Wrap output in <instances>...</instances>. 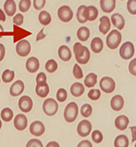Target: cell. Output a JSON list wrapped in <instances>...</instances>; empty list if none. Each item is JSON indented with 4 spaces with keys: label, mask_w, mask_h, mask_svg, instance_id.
<instances>
[{
    "label": "cell",
    "mask_w": 136,
    "mask_h": 147,
    "mask_svg": "<svg viewBox=\"0 0 136 147\" xmlns=\"http://www.w3.org/2000/svg\"><path fill=\"white\" fill-rule=\"evenodd\" d=\"M78 106L76 102H70L64 110V119L69 123L74 122L78 116Z\"/></svg>",
    "instance_id": "obj_1"
},
{
    "label": "cell",
    "mask_w": 136,
    "mask_h": 147,
    "mask_svg": "<svg viewBox=\"0 0 136 147\" xmlns=\"http://www.w3.org/2000/svg\"><path fill=\"white\" fill-rule=\"evenodd\" d=\"M121 39H122V36L121 32L116 29H114L109 33V35L106 38L107 47L111 50L116 49L121 43Z\"/></svg>",
    "instance_id": "obj_2"
},
{
    "label": "cell",
    "mask_w": 136,
    "mask_h": 147,
    "mask_svg": "<svg viewBox=\"0 0 136 147\" xmlns=\"http://www.w3.org/2000/svg\"><path fill=\"white\" fill-rule=\"evenodd\" d=\"M42 109L46 116H53L56 115L58 111V103L53 98H47L43 102Z\"/></svg>",
    "instance_id": "obj_3"
},
{
    "label": "cell",
    "mask_w": 136,
    "mask_h": 147,
    "mask_svg": "<svg viewBox=\"0 0 136 147\" xmlns=\"http://www.w3.org/2000/svg\"><path fill=\"white\" fill-rule=\"evenodd\" d=\"M135 54V46L131 42H125L120 48V55L124 60L130 59Z\"/></svg>",
    "instance_id": "obj_4"
},
{
    "label": "cell",
    "mask_w": 136,
    "mask_h": 147,
    "mask_svg": "<svg viewBox=\"0 0 136 147\" xmlns=\"http://www.w3.org/2000/svg\"><path fill=\"white\" fill-rule=\"evenodd\" d=\"M100 87L104 92L112 93L115 89V82L113 78L110 77H104L100 82Z\"/></svg>",
    "instance_id": "obj_5"
},
{
    "label": "cell",
    "mask_w": 136,
    "mask_h": 147,
    "mask_svg": "<svg viewBox=\"0 0 136 147\" xmlns=\"http://www.w3.org/2000/svg\"><path fill=\"white\" fill-rule=\"evenodd\" d=\"M57 15H58V18H60L61 21H62L64 23H68L73 18V12L69 6L64 5V6H61L58 9Z\"/></svg>",
    "instance_id": "obj_6"
},
{
    "label": "cell",
    "mask_w": 136,
    "mask_h": 147,
    "mask_svg": "<svg viewBox=\"0 0 136 147\" xmlns=\"http://www.w3.org/2000/svg\"><path fill=\"white\" fill-rule=\"evenodd\" d=\"M16 52L20 57H26L30 53V42L27 40H21L17 43Z\"/></svg>",
    "instance_id": "obj_7"
},
{
    "label": "cell",
    "mask_w": 136,
    "mask_h": 147,
    "mask_svg": "<svg viewBox=\"0 0 136 147\" xmlns=\"http://www.w3.org/2000/svg\"><path fill=\"white\" fill-rule=\"evenodd\" d=\"M18 107L23 112L28 113L31 111L33 107V101L30 96H23L18 101Z\"/></svg>",
    "instance_id": "obj_8"
},
{
    "label": "cell",
    "mask_w": 136,
    "mask_h": 147,
    "mask_svg": "<svg viewBox=\"0 0 136 147\" xmlns=\"http://www.w3.org/2000/svg\"><path fill=\"white\" fill-rule=\"evenodd\" d=\"M91 130H92V125L87 120L81 121L77 125V133L81 137H86L88 135H90Z\"/></svg>",
    "instance_id": "obj_9"
},
{
    "label": "cell",
    "mask_w": 136,
    "mask_h": 147,
    "mask_svg": "<svg viewBox=\"0 0 136 147\" xmlns=\"http://www.w3.org/2000/svg\"><path fill=\"white\" fill-rule=\"evenodd\" d=\"M30 133L35 136H41L45 132V125L42 121H35L30 125Z\"/></svg>",
    "instance_id": "obj_10"
},
{
    "label": "cell",
    "mask_w": 136,
    "mask_h": 147,
    "mask_svg": "<svg viewBox=\"0 0 136 147\" xmlns=\"http://www.w3.org/2000/svg\"><path fill=\"white\" fill-rule=\"evenodd\" d=\"M13 124L14 127L18 131H24L27 128L28 125V118L27 116L23 114H18L15 116L13 120Z\"/></svg>",
    "instance_id": "obj_11"
},
{
    "label": "cell",
    "mask_w": 136,
    "mask_h": 147,
    "mask_svg": "<svg viewBox=\"0 0 136 147\" xmlns=\"http://www.w3.org/2000/svg\"><path fill=\"white\" fill-rule=\"evenodd\" d=\"M24 91V83L23 81L18 80L14 82L10 87V95L13 96H18L21 95Z\"/></svg>",
    "instance_id": "obj_12"
},
{
    "label": "cell",
    "mask_w": 136,
    "mask_h": 147,
    "mask_svg": "<svg viewBox=\"0 0 136 147\" xmlns=\"http://www.w3.org/2000/svg\"><path fill=\"white\" fill-rule=\"evenodd\" d=\"M29 35H31L30 32L21 28L18 26H16V25L13 26V42L21 41V39L24 38Z\"/></svg>",
    "instance_id": "obj_13"
},
{
    "label": "cell",
    "mask_w": 136,
    "mask_h": 147,
    "mask_svg": "<svg viewBox=\"0 0 136 147\" xmlns=\"http://www.w3.org/2000/svg\"><path fill=\"white\" fill-rule=\"evenodd\" d=\"M40 67V62L37 57H31L26 62V68L30 73H35Z\"/></svg>",
    "instance_id": "obj_14"
},
{
    "label": "cell",
    "mask_w": 136,
    "mask_h": 147,
    "mask_svg": "<svg viewBox=\"0 0 136 147\" xmlns=\"http://www.w3.org/2000/svg\"><path fill=\"white\" fill-rule=\"evenodd\" d=\"M124 104H125L124 98L121 95H115L111 98L110 107L115 111H120L124 107Z\"/></svg>",
    "instance_id": "obj_15"
},
{
    "label": "cell",
    "mask_w": 136,
    "mask_h": 147,
    "mask_svg": "<svg viewBox=\"0 0 136 147\" xmlns=\"http://www.w3.org/2000/svg\"><path fill=\"white\" fill-rule=\"evenodd\" d=\"M129 123V120L125 115L117 116L116 119L114 120V125L120 131H125L128 127Z\"/></svg>",
    "instance_id": "obj_16"
},
{
    "label": "cell",
    "mask_w": 136,
    "mask_h": 147,
    "mask_svg": "<svg viewBox=\"0 0 136 147\" xmlns=\"http://www.w3.org/2000/svg\"><path fill=\"white\" fill-rule=\"evenodd\" d=\"M110 26H111V23L110 21V18L107 16H102L100 18L99 30L102 34H104V35L107 34V32L110 31Z\"/></svg>",
    "instance_id": "obj_17"
},
{
    "label": "cell",
    "mask_w": 136,
    "mask_h": 147,
    "mask_svg": "<svg viewBox=\"0 0 136 147\" xmlns=\"http://www.w3.org/2000/svg\"><path fill=\"white\" fill-rule=\"evenodd\" d=\"M111 22L114 26V28H116L118 30H122L125 28V18L121 13H114L111 16Z\"/></svg>",
    "instance_id": "obj_18"
},
{
    "label": "cell",
    "mask_w": 136,
    "mask_h": 147,
    "mask_svg": "<svg viewBox=\"0 0 136 147\" xmlns=\"http://www.w3.org/2000/svg\"><path fill=\"white\" fill-rule=\"evenodd\" d=\"M100 8L104 13H111L115 8V0H100Z\"/></svg>",
    "instance_id": "obj_19"
},
{
    "label": "cell",
    "mask_w": 136,
    "mask_h": 147,
    "mask_svg": "<svg viewBox=\"0 0 136 147\" xmlns=\"http://www.w3.org/2000/svg\"><path fill=\"white\" fill-rule=\"evenodd\" d=\"M35 91H36V93H37L38 96H40L42 98H44L49 94L50 88H49V86L46 82H42V83L37 84Z\"/></svg>",
    "instance_id": "obj_20"
},
{
    "label": "cell",
    "mask_w": 136,
    "mask_h": 147,
    "mask_svg": "<svg viewBox=\"0 0 136 147\" xmlns=\"http://www.w3.org/2000/svg\"><path fill=\"white\" fill-rule=\"evenodd\" d=\"M58 56L63 62H68L71 58V52L67 46L62 45L58 49Z\"/></svg>",
    "instance_id": "obj_21"
},
{
    "label": "cell",
    "mask_w": 136,
    "mask_h": 147,
    "mask_svg": "<svg viewBox=\"0 0 136 147\" xmlns=\"http://www.w3.org/2000/svg\"><path fill=\"white\" fill-rule=\"evenodd\" d=\"M3 8L5 11V13L8 17H13L16 13V3L14 0H6L3 5Z\"/></svg>",
    "instance_id": "obj_22"
},
{
    "label": "cell",
    "mask_w": 136,
    "mask_h": 147,
    "mask_svg": "<svg viewBox=\"0 0 136 147\" xmlns=\"http://www.w3.org/2000/svg\"><path fill=\"white\" fill-rule=\"evenodd\" d=\"M91 48L95 53H100L104 48V43L102 39L98 37L92 39L91 42Z\"/></svg>",
    "instance_id": "obj_23"
},
{
    "label": "cell",
    "mask_w": 136,
    "mask_h": 147,
    "mask_svg": "<svg viewBox=\"0 0 136 147\" xmlns=\"http://www.w3.org/2000/svg\"><path fill=\"white\" fill-rule=\"evenodd\" d=\"M70 90H71V93L73 96L79 97L81 95H83L84 92H85V86L81 82H75L71 85Z\"/></svg>",
    "instance_id": "obj_24"
},
{
    "label": "cell",
    "mask_w": 136,
    "mask_h": 147,
    "mask_svg": "<svg viewBox=\"0 0 136 147\" xmlns=\"http://www.w3.org/2000/svg\"><path fill=\"white\" fill-rule=\"evenodd\" d=\"M77 38L81 42H86L90 37V29L86 27H81L76 32Z\"/></svg>",
    "instance_id": "obj_25"
},
{
    "label": "cell",
    "mask_w": 136,
    "mask_h": 147,
    "mask_svg": "<svg viewBox=\"0 0 136 147\" xmlns=\"http://www.w3.org/2000/svg\"><path fill=\"white\" fill-rule=\"evenodd\" d=\"M76 18L78 22L81 23H85L88 21L86 17V6L81 5L78 8L76 12Z\"/></svg>",
    "instance_id": "obj_26"
},
{
    "label": "cell",
    "mask_w": 136,
    "mask_h": 147,
    "mask_svg": "<svg viewBox=\"0 0 136 147\" xmlns=\"http://www.w3.org/2000/svg\"><path fill=\"white\" fill-rule=\"evenodd\" d=\"M86 47L83 46L81 42H76L74 44L73 47V51H74V54L76 57V60L77 61L78 59H80L84 53H86Z\"/></svg>",
    "instance_id": "obj_27"
},
{
    "label": "cell",
    "mask_w": 136,
    "mask_h": 147,
    "mask_svg": "<svg viewBox=\"0 0 136 147\" xmlns=\"http://www.w3.org/2000/svg\"><path fill=\"white\" fill-rule=\"evenodd\" d=\"M97 82V76L96 74L91 72L89 73L86 78H85V81H84V84L86 87H89V88H92L94 87L96 84Z\"/></svg>",
    "instance_id": "obj_28"
},
{
    "label": "cell",
    "mask_w": 136,
    "mask_h": 147,
    "mask_svg": "<svg viewBox=\"0 0 136 147\" xmlns=\"http://www.w3.org/2000/svg\"><path fill=\"white\" fill-rule=\"evenodd\" d=\"M114 147H128L129 146V139L128 137L125 135L118 136L114 141Z\"/></svg>",
    "instance_id": "obj_29"
},
{
    "label": "cell",
    "mask_w": 136,
    "mask_h": 147,
    "mask_svg": "<svg viewBox=\"0 0 136 147\" xmlns=\"http://www.w3.org/2000/svg\"><path fill=\"white\" fill-rule=\"evenodd\" d=\"M98 9L95 6H88L86 7V17L88 21H94L98 17Z\"/></svg>",
    "instance_id": "obj_30"
},
{
    "label": "cell",
    "mask_w": 136,
    "mask_h": 147,
    "mask_svg": "<svg viewBox=\"0 0 136 147\" xmlns=\"http://www.w3.org/2000/svg\"><path fill=\"white\" fill-rule=\"evenodd\" d=\"M38 20L41 24H42L43 26H46L52 21V17L50 15V13L46 11H42L39 16H38Z\"/></svg>",
    "instance_id": "obj_31"
},
{
    "label": "cell",
    "mask_w": 136,
    "mask_h": 147,
    "mask_svg": "<svg viewBox=\"0 0 136 147\" xmlns=\"http://www.w3.org/2000/svg\"><path fill=\"white\" fill-rule=\"evenodd\" d=\"M13 118V111L10 108H3L1 111V119L3 121L9 122Z\"/></svg>",
    "instance_id": "obj_32"
},
{
    "label": "cell",
    "mask_w": 136,
    "mask_h": 147,
    "mask_svg": "<svg viewBox=\"0 0 136 147\" xmlns=\"http://www.w3.org/2000/svg\"><path fill=\"white\" fill-rule=\"evenodd\" d=\"M15 77V73L13 71L9 69H6L2 74V80L3 82L8 83V82H11Z\"/></svg>",
    "instance_id": "obj_33"
},
{
    "label": "cell",
    "mask_w": 136,
    "mask_h": 147,
    "mask_svg": "<svg viewBox=\"0 0 136 147\" xmlns=\"http://www.w3.org/2000/svg\"><path fill=\"white\" fill-rule=\"evenodd\" d=\"M57 67H58L57 62H56L55 60H53V59H50V60H48L46 62V63L45 69L49 73H53V72H55L57 71Z\"/></svg>",
    "instance_id": "obj_34"
},
{
    "label": "cell",
    "mask_w": 136,
    "mask_h": 147,
    "mask_svg": "<svg viewBox=\"0 0 136 147\" xmlns=\"http://www.w3.org/2000/svg\"><path fill=\"white\" fill-rule=\"evenodd\" d=\"M81 114L82 115V116L87 118L89 116H91L92 114V107L90 104H84L83 106L81 108Z\"/></svg>",
    "instance_id": "obj_35"
},
{
    "label": "cell",
    "mask_w": 136,
    "mask_h": 147,
    "mask_svg": "<svg viewBox=\"0 0 136 147\" xmlns=\"http://www.w3.org/2000/svg\"><path fill=\"white\" fill-rule=\"evenodd\" d=\"M57 99L60 102H64L67 99V92L64 88H60L58 89L57 92Z\"/></svg>",
    "instance_id": "obj_36"
},
{
    "label": "cell",
    "mask_w": 136,
    "mask_h": 147,
    "mask_svg": "<svg viewBox=\"0 0 136 147\" xmlns=\"http://www.w3.org/2000/svg\"><path fill=\"white\" fill-rule=\"evenodd\" d=\"M19 10L22 13H26L29 10L31 7V0H20L19 2Z\"/></svg>",
    "instance_id": "obj_37"
},
{
    "label": "cell",
    "mask_w": 136,
    "mask_h": 147,
    "mask_svg": "<svg viewBox=\"0 0 136 147\" xmlns=\"http://www.w3.org/2000/svg\"><path fill=\"white\" fill-rule=\"evenodd\" d=\"M100 91L99 89H91L88 92V97L92 101H97L100 97Z\"/></svg>",
    "instance_id": "obj_38"
},
{
    "label": "cell",
    "mask_w": 136,
    "mask_h": 147,
    "mask_svg": "<svg viewBox=\"0 0 136 147\" xmlns=\"http://www.w3.org/2000/svg\"><path fill=\"white\" fill-rule=\"evenodd\" d=\"M91 138H92V140L95 142V143H100L102 140H103V135L102 133L98 131V130H96L92 132L91 134Z\"/></svg>",
    "instance_id": "obj_39"
},
{
    "label": "cell",
    "mask_w": 136,
    "mask_h": 147,
    "mask_svg": "<svg viewBox=\"0 0 136 147\" xmlns=\"http://www.w3.org/2000/svg\"><path fill=\"white\" fill-rule=\"evenodd\" d=\"M127 9L128 12L132 14L135 15L136 14V0H129L127 3Z\"/></svg>",
    "instance_id": "obj_40"
},
{
    "label": "cell",
    "mask_w": 136,
    "mask_h": 147,
    "mask_svg": "<svg viewBox=\"0 0 136 147\" xmlns=\"http://www.w3.org/2000/svg\"><path fill=\"white\" fill-rule=\"evenodd\" d=\"M73 75L76 79H81L83 78V71L78 64H75L73 67Z\"/></svg>",
    "instance_id": "obj_41"
},
{
    "label": "cell",
    "mask_w": 136,
    "mask_h": 147,
    "mask_svg": "<svg viewBox=\"0 0 136 147\" xmlns=\"http://www.w3.org/2000/svg\"><path fill=\"white\" fill-rule=\"evenodd\" d=\"M26 147H43V145L42 141H40L39 140L32 139L27 143Z\"/></svg>",
    "instance_id": "obj_42"
},
{
    "label": "cell",
    "mask_w": 136,
    "mask_h": 147,
    "mask_svg": "<svg viewBox=\"0 0 136 147\" xmlns=\"http://www.w3.org/2000/svg\"><path fill=\"white\" fill-rule=\"evenodd\" d=\"M46 0H33V7L36 10H41L44 8Z\"/></svg>",
    "instance_id": "obj_43"
},
{
    "label": "cell",
    "mask_w": 136,
    "mask_h": 147,
    "mask_svg": "<svg viewBox=\"0 0 136 147\" xmlns=\"http://www.w3.org/2000/svg\"><path fill=\"white\" fill-rule=\"evenodd\" d=\"M129 71L131 75L136 76V58L133 59L129 64Z\"/></svg>",
    "instance_id": "obj_44"
},
{
    "label": "cell",
    "mask_w": 136,
    "mask_h": 147,
    "mask_svg": "<svg viewBox=\"0 0 136 147\" xmlns=\"http://www.w3.org/2000/svg\"><path fill=\"white\" fill-rule=\"evenodd\" d=\"M13 23L16 26H21L23 23V16L21 13L16 14L13 18Z\"/></svg>",
    "instance_id": "obj_45"
},
{
    "label": "cell",
    "mask_w": 136,
    "mask_h": 147,
    "mask_svg": "<svg viewBox=\"0 0 136 147\" xmlns=\"http://www.w3.org/2000/svg\"><path fill=\"white\" fill-rule=\"evenodd\" d=\"M36 82H37V84L42 83V82H46V76L45 73L44 72H40L37 76Z\"/></svg>",
    "instance_id": "obj_46"
},
{
    "label": "cell",
    "mask_w": 136,
    "mask_h": 147,
    "mask_svg": "<svg viewBox=\"0 0 136 147\" xmlns=\"http://www.w3.org/2000/svg\"><path fill=\"white\" fill-rule=\"evenodd\" d=\"M77 147H93L92 146V144L91 143V141L86 140H82L81 141L78 145Z\"/></svg>",
    "instance_id": "obj_47"
},
{
    "label": "cell",
    "mask_w": 136,
    "mask_h": 147,
    "mask_svg": "<svg viewBox=\"0 0 136 147\" xmlns=\"http://www.w3.org/2000/svg\"><path fill=\"white\" fill-rule=\"evenodd\" d=\"M4 56H5V47L3 46V44L0 43V62L3 61Z\"/></svg>",
    "instance_id": "obj_48"
},
{
    "label": "cell",
    "mask_w": 136,
    "mask_h": 147,
    "mask_svg": "<svg viewBox=\"0 0 136 147\" xmlns=\"http://www.w3.org/2000/svg\"><path fill=\"white\" fill-rule=\"evenodd\" d=\"M46 38V34L44 33V29L42 28L41 31L39 32L38 33V35H37V41H40V40H42V39H44Z\"/></svg>",
    "instance_id": "obj_49"
},
{
    "label": "cell",
    "mask_w": 136,
    "mask_h": 147,
    "mask_svg": "<svg viewBox=\"0 0 136 147\" xmlns=\"http://www.w3.org/2000/svg\"><path fill=\"white\" fill-rule=\"evenodd\" d=\"M130 131L132 133V142L136 141V126H131Z\"/></svg>",
    "instance_id": "obj_50"
},
{
    "label": "cell",
    "mask_w": 136,
    "mask_h": 147,
    "mask_svg": "<svg viewBox=\"0 0 136 147\" xmlns=\"http://www.w3.org/2000/svg\"><path fill=\"white\" fill-rule=\"evenodd\" d=\"M46 147H60V145L57 141H50Z\"/></svg>",
    "instance_id": "obj_51"
},
{
    "label": "cell",
    "mask_w": 136,
    "mask_h": 147,
    "mask_svg": "<svg viewBox=\"0 0 136 147\" xmlns=\"http://www.w3.org/2000/svg\"><path fill=\"white\" fill-rule=\"evenodd\" d=\"M6 20V15L5 13H3V11L2 9H0V22H5Z\"/></svg>",
    "instance_id": "obj_52"
},
{
    "label": "cell",
    "mask_w": 136,
    "mask_h": 147,
    "mask_svg": "<svg viewBox=\"0 0 136 147\" xmlns=\"http://www.w3.org/2000/svg\"><path fill=\"white\" fill-rule=\"evenodd\" d=\"M3 32H4V29H3V26L0 25V37H1V38H2V36H3V35H1V34H3Z\"/></svg>",
    "instance_id": "obj_53"
},
{
    "label": "cell",
    "mask_w": 136,
    "mask_h": 147,
    "mask_svg": "<svg viewBox=\"0 0 136 147\" xmlns=\"http://www.w3.org/2000/svg\"><path fill=\"white\" fill-rule=\"evenodd\" d=\"M1 128H2V121H1V120H0V130H1Z\"/></svg>",
    "instance_id": "obj_54"
},
{
    "label": "cell",
    "mask_w": 136,
    "mask_h": 147,
    "mask_svg": "<svg viewBox=\"0 0 136 147\" xmlns=\"http://www.w3.org/2000/svg\"><path fill=\"white\" fill-rule=\"evenodd\" d=\"M135 147H136V143H135Z\"/></svg>",
    "instance_id": "obj_55"
},
{
    "label": "cell",
    "mask_w": 136,
    "mask_h": 147,
    "mask_svg": "<svg viewBox=\"0 0 136 147\" xmlns=\"http://www.w3.org/2000/svg\"><path fill=\"white\" fill-rule=\"evenodd\" d=\"M0 82H1V80H0Z\"/></svg>",
    "instance_id": "obj_56"
},
{
    "label": "cell",
    "mask_w": 136,
    "mask_h": 147,
    "mask_svg": "<svg viewBox=\"0 0 136 147\" xmlns=\"http://www.w3.org/2000/svg\"><path fill=\"white\" fill-rule=\"evenodd\" d=\"M122 1H124V0H122Z\"/></svg>",
    "instance_id": "obj_57"
}]
</instances>
